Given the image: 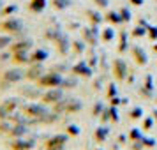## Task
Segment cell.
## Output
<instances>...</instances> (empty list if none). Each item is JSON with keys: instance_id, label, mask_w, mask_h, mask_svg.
I'll use <instances>...</instances> for the list:
<instances>
[{"instance_id": "1", "label": "cell", "mask_w": 157, "mask_h": 150, "mask_svg": "<svg viewBox=\"0 0 157 150\" xmlns=\"http://www.w3.org/2000/svg\"><path fill=\"white\" fill-rule=\"evenodd\" d=\"M62 79L60 76H55V74H50V76H46V78H39V83L43 87H53V85H58Z\"/></svg>"}, {"instance_id": "2", "label": "cell", "mask_w": 157, "mask_h": 150, "mask_svg": "<svg viewBox=\"0 0 157 150\" xmlns=\"http://www.w3.org/2000/svg\"><path fill=\"white\" fill-rule=\"evenodd\" d=\"M2 29L7 30V32H20L21 30V23L18 20H9V21L2 23Z\"/></svg>"}, {"instance_id": "3", "label": "cell", "mask_w": 157, "mask_h": 150, "mask_svg": "<svg viewBox=\"0 0 157 150\" xmlns=\"http://www.w3.org/2000/svg\"><path fill=\"white\" fill-rule=\"evenodd\" d=\"M60 97H62V92L60 90H51V92H48L44 95V101L46 102H57Z\"/></svg>"}, {"instance_id": "4", "label": "cell", "mask_w": 157, "mask_h": 150, "mask_svg": "<svg viewBox=\"0 0 157 150\" xmlns=\"http://www.w3.org/2000/svg\"><path fill=\"white\" fill-rule=\"evenodd\" d=\"M25 111H30L29 115H36V117L44 115V110L41 106H36V104H29V106H25Z\"/></svg>"}, {"instance_id": "5", "label": "cell", "mask_w": 157, "mask_h": 150, "mask_svg": "<svg viewBox=\"0 0 157 150\" xmlns=\"http://www.w3.org/2000/svg\"><path fill=\"white\" fill-rule=\"evenodd\" d=\"M21 72L18 71V69H13V71L6 72V79H9V81H18V79H21Z\"/></svg>"}, {"instance_id": "6", "label": "cell", "mask_w": 157, "mask_h": 150, "mask_svg": "<svg viewBox=\"0 0 157 150\" xmlns=\"http://www.w3.org/2000/svg\"><path fill=\"white\" fill-rule=\"evenodd\" d=\"M115 67H117V76H118V78H125V65H124V62H122V60H117V62H115Z\"/></svg>"}, {"instance_id": "7", "label": "cell", "mask_w": 157, "mask_h": 150, "mask_svg": "<svg viewBox=\"0 0 157 150\" xmlns=\"http://www.w3.org/2000/svg\"><path fill=\"white\" fill-rule=\"evenodd\" d=\"M32 145H34L32 141H29V143H14L13 148L14 150H29V148H32Z\"/></svg>"}, {"instance_id": "8", "label": "cell", "mask_w": 157, "mask_h": 150, "mask_svg": "<svg viewBox=\"0 0 157 150\" xmlns=\"http://www.w3.org/2000/svg\"><path fill=\"white\" fill-rule=\"evenodd\" d=\"M134 55H136V60H138L140 64H147V58H145V53H143V50H138V48H136V50H134Z\"/></svg>"}, {"instance_id": "9", "label": "cell", "mask_w": 157, "mask_h": 150, "mask_svg": "<svg viewBox=\"0 0 157 150\" xmlns=\"http://www.w3.org/2000/svg\"><path fill=\"white\" fill-rule=\"evenodd\" d=\"M44 6H46V2H44V0H34L32 9H34V11H41V9H44Z\"/></svg>"}, {"instance_id": "10", "label": "cell", "mask_w": 157, "mask_h": 150, "mask_svg": "<svg viewBox=\"0 0 157 150\" xmlns=\"http://www.w3.org/2000/svg\"><path fill=\"white\" fill-rule=\"evenodd\" d=\"M4 108L7 110L9 113H11V110H14V108H16V101H9V102H6V104H4Z\"/></svg>"}, {"instance_id": "11", "label": "cell", "mask_w": 157, "mask_h": 150, "mask_svg": "<svg viewBox=\"0 0 157 150\" xmlns=\"http://www.w3.org/2000/svg\"><path fill=\"white\" fill-rule=\"evenodd\" d=\"M34 58H36V60H44V58H46V51H37Z\"/></svg>"}, {"instance_id": "12", "label": "cell", "mask_w": 157, "mask_h": 150, "mask_svg": "<svg viewBox=\"0 0 157 150\" xmlns=\"http://www.w3.org/2000/svg\"><path fill=\"white\" fill-rule=\"evenodd\" d=\"M9 43V37H4V39H0V48H4L6 44Z\"/></svg>"}, {"instance_id": "13", "label": "cell", "mask_w": 157, "mask_h": 150, "mask_svg": "<svg viewBox=\"0 0 157 150\" xmlns=\"http://www.w3.org/2000/svg\"><path fill=\"white\" fill-rule=\"evenodd\" d=\"M138 115H141V110H134V113H132V117H138Z\"/></svg>"}, {"instance_id": "14", "label": "cell", "mask_w": 157, "mask_h": 150, "mask_svg": "<svg viewBox=\"0 0 157 150\" xmlns=\"http://www.w3.org/2000/svg\"><path fill=\"white\" fill-rule=\"evenodd\" d=\"M132 2H134V4H141V0H132Z\"/></svg>"}, {"instance_id": "15", "label": "cell", "mask_w": 157, "mask_h": 150, "mask_svg": "<svg viewBox=\"0 0 157 150\" xmlns=\"http://www.w3.org/2000/svg\"><path fill=\"white\" fill-rule=\"evenodd\" d=\"M0 6H2V2H0Z\"/></svg>"}, {"instance_id": "16", "label": "cell", "mask_w": 157, "mask_h": 150, "mask_svg": "<svg viewBox=\"0 0 157 150\" xmlns=\"http://www.w3.org/2000/svg\"><path fill=\"white\" fill-rule=\"evenodd\" d=\"M155 117H157V113H155Z\"/></svg>"}]
</instances>
